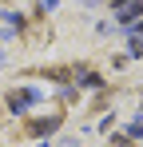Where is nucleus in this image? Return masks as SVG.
<instances>
[{
    "label": "nucleus",
    "instance_id": "nucleus-3",
    "mask_svg": "<svg viewBox=\"0 0 143 147\" xmlns=\"http://www.w3.org/2000/svg\"><path fill=\"white\" fill-rule=\"evenodd\" d=\"M56 127H60V115H52V119H36L28 131H32V135H52Z\"/></svg>",
    "mask_w": 143,
    "mask_h": 147
},
{
    "label": "nucleus",
    "instance_id": "nucleus-1",
    "mask_svg": "<svg viewBox=\"0 0 143 147\" xmlns=\"http://www.w3.org/2000/svg\"><path fill=\"white\" fill-rule=\"evenodd\" d=\"M139 12H143V0H119L115 4V20H123V24H131Z\"/></svg>",
    "mask_w": 143,
    "mask_h": 147
},
{
    "label": "nucleus",
    "instance_id": "nucleus-2",
    "mask_svg": "<svg viewBox=\"0 0 143 147\" xmlns=\"http://www.w3.org/2000/svg\"><path fill=\"white\" fill-rule=\"evenodd\" d=\"M28 103H36V92H28V88H24V92H12V96H8V107H12V111H24Z\"/></svg>",
    "mask_w": 143,
    "mask_h": 147
}]
</instances>
